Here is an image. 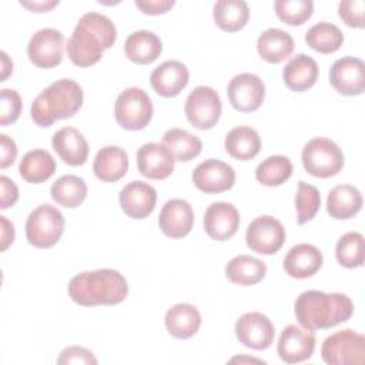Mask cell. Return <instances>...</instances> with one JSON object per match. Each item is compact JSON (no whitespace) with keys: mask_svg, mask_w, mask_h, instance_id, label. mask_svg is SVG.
Masks as SVG:
<instances>
[{"mask_svg":"<svg viewBox=\"0 0 365 365\" xmlns=\"http://www.w3.org/2000/svg\"><path fill=\"white\" fill-rule=\"evenodd\" d=\"M117 38L114 23L104 14L84 13L67 40V56L77 67H90L100 61L106 48Z\"/></svg>","mask_w":365,"mask_h":365,"instance_id":"6da1fadb","label":"cell"},{"mask_svg":"<svg viewBox=\"0 0 365 365\" xmlns=\"http://www.w3.org/2000/svg\"><path fill=\"white\" fill-rule=\"evenodd\" d=\"M298 322L309 329H328L345 322L354 314L351 298L341 292H322L318 289L304 291L294 304Z\"/></svg>","mask_w":365,"mask_h":365,"instance_id":"7a4b0ae2","label":"cell"},{"mask_svg":"<svg viewBox=\"0 0 365 365\" xmlns=\"http://www.w3.org/2000/svg\"><path fill=\"white\" fill-rule=\"evenodd\" d=\"M127 294V279L111 268L80 272L68 282V297L83 307L117 305L125 299Z\"/></svg>","mask_w":365,"mask_h":365,"instance_id":"3957f363","label":"cell"},{"mask_svg":"<svg viewBox=\"0 0 365 365\" xmlns=\"http://www.w3.org/2000/svg\"><path fill=\"white\" fill-rule=\"evenodd\" d=\"M83 88L71 78H61L46 87L31 103V120L38 127L73 117L83 104Z\"/></svg>","mask_w":365,"mask_h":365,"instance_id":"277c9868","label":"cell"},{"mask_svg":"<svg viewBox=\"0 0 365 365\" xmlns=\"http://www.w3.org/2000/svg\"><path fill=\"white\" fill-rule=\"evenodd\" d=\"M64 225L66 220L60 210L50 204H41L27 217L26 238L36 248H50L61 238Z\"/></svg>","mask_w":365,"mask_h":365,"instance_id":"5b68a950","label":"cell"},{"mask_svg":"<svg viewBox=\"0 0 365 365\" xmlns=\"http://www.w3.org/2000/svg\"><path fill=\"white\" fill-rule=\"evenodd\" d=\"M305 171L317 178H329L336 175L344 167V154L341 148L329 138L315 137L309 140L301 154Z\"/></svg>","mask_w":365,"mask_h":365,"instance_id":"8992f818","label":"cell"},{"mask_svg":"<svg viewBox=\"0 0 365 365\" xmlns=\"http://www.w3.org/2000/svg\"><path fill=\"white\" fill-rule=\"evenodd\" d=\"M114 117L120 127L137 131L145 128L153 118L150 96L140 87H128L121 91L114 104Z\"/></svg>","mask_w":365,"mask_h":365,"instance_id":"52a82bcc","label":"cell"},{"mask_svg":"<svg viewBox=\"0 0 365 365\" xmlns=\"http://www.w3.org/2000/svg\"><path fill=\"white\" fill-rule=\"evenodd\" d=\"M321 356L328 365H362L365 362V336L354 329H342L325 338Z\"/></svg>","mask_w":365,"mask_h":365,"instance_id":"ba28073f","label":"cell"},{"mask_svg":"<svg viewBox=\"0 0 365 365\" xmlns=\"http://www.w3.org/2000/svg\"><path fill=\"white\" fill-rule=\"evenodd\" d=\"M220 94L208 86L195 87L187 97L184 111L187 120L198 130L212 128L221 115Z\"/></svg>","mask_w":365,"mask_h":365,"instance_id":"9c48e42d","label":"cell"},{"mask_svg":"<svg viewBox=\"0 0 365 365\" xmlns=\"http://www.w3.org/2000/svg\"><path fill=\"white\" fill-rule=\"evenodd\" d=\"M285 228L279 220L271 215H259L252 220L245 232V241L251 251L272 255L285 242Z\"/></svg>","mask_w":365,"mask_h":365,"instance_id":"30bf717a","label":"cell"},{"mask_svg":"<svg viewBox=\"0 0 365 365\" xmlns=\"http://www.w3.org/2000/svg\"><path fill=\"white\" fill-rule=\"evenodd\" d=\"M63 44L64 36L61 31L51 27L40 29L27 44V56L36 67L53 68L63 60Z\"/></svg>","mask_w":365,"mask_h":365,"instance_id":"8fae6325","label":"cell"},{"mask_svg":"<svg viewBox=\"0 0 365 365\" xmlns=\"http://www.w3.org/2000/svg\"><path fill=\"white\" fill-rule=\"evenodd\" d=\"M231 106L241 113H251L261 107L265 97L264 81L252 73H241L231 78L227 86Z\"/></svg>","mask_w":365,"mask_h":365,"instance_id":"7c38bea8","label":"cell"},{"mask_svg":"<svg viewBox=\"0 0 365 365\" xmlns=\"http://www.w3.org/2000/svg\"><path fill=\"white\" fill-rule=\"evenodd\" d=\"M235 335L244 346L262 351L269 348L274 342L275 328L267 315L261 312H247L237 319Z\"/></svg>","mask_w":365,"mask_h":365,"instance_id":"4fadbf2b","label":"cell"},{"mask_svg":"<svg viewBox=\"0 0 365 365\" xmlns=\"http://www.w3.org/2000/svg\"><path fill=\"white\" fill-rule=\"evenodd\" d=\"M329 83L342 96H359L365 91V64L356 57L338 58L329 68Z\"/></svg>","mask_w":365,"mask_h":365,"instance_id":"5bb4252c","label":"cell"},{"mask_svg":"<svg viewBox=\"0 0 365 365\" xmlns=\"http://www.w3.org/2000/svg\"><path fill=\"white\" fill-rule=\"evenodd\" d=\"M191 178L200 191L205 194H220L234 185L235 171L224 161L208 158L195 167Z\"/></svg>","mask_w":365,"mask_h":365,"instance_id":"9a60e30c","label":"cell"},{"mask_svg":"<svg viewBox=\"0 0 365 365\" xmlns=\"http://www.w3.org/2000/svg\"><path fill=\"white\" fill-rule=\"evenodd\" d=\"M315 349V335L307 328L287 325L277 345V352L285 364H298L309 359Z\"/></svg>","mask_w":365,"mask_h":365,"instance_id":"2e32d148","label":"cell"},{"mask_svg":"<svg viewBox=\"0 0 365 365\" xmlns=\"http://www.w3.org/2000/svg\"><path fill=\"white\" fill-rule=\"evenodd\" d=\"M120 207L124 214L134 220L148 217L157 202V192L153 185L144 181H131L123 187L118 195Z\"/></svg>","mask_w":365,"mask_h":365,"instance_id":"e0dca14e","label":"cell"},{"mask_svg":"<svg viewBox=\"0 0 365 365\" xmlns=\"http://www.w3.org/2000/svg\"><path fill=\"white\" fill-rule=\"evenodd\" d=\"M202 224L210 238L215 241H225L237 232L240 227V212L230 202H212L205 210Z\"/></svg>","mask_w":365,"mask_h":365,"instance_id":"ac0fdd59","label":"cell"},{"mask_svg":"<svg viewBox=\"0 0 365 365\" xmlns=\"http://www.w3.org/2000/svg\"><path fill=\"white\" fill-rule=\"evenodd\" d=\"M141 175L151 180H164L174 171V157L160 143H145L135 154Z\"/></svg>","mask_w":365,"mask_h":365,"instance_id":"d6986e66","label":"cell"},{"mask_svg":"<svg viewBox=\"0 0 365 365\" xmlns=\"http://www.w3.org/2000/svg\"><path fill=\"white\" fill-rule=\"evenodd\" d=\"M158 225L168 238L185 237L194 225V211L191 204L181 198L168 200L160 211Z\"/></svg>","mask_w":365,"mask_h":365,"instance_id":"ffe728a7","label":"cell"},{"mask_svg":"<svg viewBox=\"0 0 365 365\" xmlns=\"http://www.w3.org/2000/svg\"><path fill=\"white\" fill-rule=\"evenodd\" d=\"M190 73L185 64L177 60H167L151 71L150 83L161 97H175L188 84Z\"/></svg>","mask_w":365,"mask_h":365,"instance_id":"44dd1931","label":"cell"},{"mask_svg":"<svg viewBox=\"0 0 365 365\" xmlns=\"http://www.w3.org/2000/svg\"><path fill=\"white\" fill-rule=\"evenodd\" d=\"M322 252L312 244L301 242L294 245L284 258L285 272L298 279L312 277L322 267Z\"/></svg>","mask_w":365,"mask_h":365,"instance_id":"7402d4cb","label":"cell"},{"mask_svg":"<svg viewBox=\"0 0 365 365\" xmlns=\"http://www.w3.org/2000/svg\"><path fill=\"white\" fill-rule=\"evenodd\" d=\"M51 145L68 165H83L88 158V143L74 127H63L53 134Z\"/></svg>","mask_w":365,"mask_h":365,"instance_id":"603a6c76","label":"cell"},{"mask_svg":"<svg viewBox=\"0 0 365 365\" xmlns=\"http://www.w3.org/2000/svg\"><path fill=\"white\" fill-rule=\"evenodd\" d=\"M318 73L319 68L317 61L312 57L299 53L291 57L289 61L285 64L282 70V78L289 90L302 93L317 83Z\"/></svg>","mask_w":365,"mask_h":365,"instance_id":"cb8c5ba5","label":"cell"},{"mask_svg":"<svg viewBox=\"0 0 365 365\" xmlns=\"http://www.w3.org/2000/svg\"><path fill=\"white\" fill-rule=\"evenodd\" d=\"M168 334L177 339H187L195 335L201 325L200 311L187 302H180L168 308L164 317Z\"/></svg>","mask_w":365,"mask_h":365,"instance_id":"d4e9b609","label":"cell"},{"mask_svg":"<svg viewBox=\"0 0 365 365\" xmlns=\"http://www.w3.org/2000/svg\"><path fill=\"white\" fill-rule=\"evenodd\" d=\"M128 155L117 145H107L97 151L93 163L96 177L104 182H115L127 174Z\"/></svg>","mask_w":365,"mask_h":365,"instance_id":"484cf974","label":"cell"},{"mask_svg":"<svg viewBox=\"0 0 365 365\" xmlns=\"http://www.w3.org/2000/svg\"><path fill=\"white\" fill-rule=\"evenodd\" d=\"M163 51L160 37L148 30H137L131 33L124 43L127 58L135 64H150L155 61Z\"/></svg>","mask_w":365,"mask_h":365,"instance_id":"4316f807","label":"cell"},{"mask_svg":"<svg viewBox=\"0 0 365 365\" xmlns=\"http://www.w3.org/2000/svg\"><path fill=\"white\" fill-rule=\"evenodd\" d=\"M257 51L262 60L271 64H278L294 51V38L289 33L281 29H267L257 40Z\"/></svg>","mask_w":365,"mask_h":365,"instance_id":"83f0119b","label":"cell"},{"mask_svg":"<svg viewBox=\"0 0 365 365\" xmlns=\"http://www.w3.org/2000/svg\"><path fill=\"white\" fill-rule=\"evenodd\" d=\"M362 208V195L359 190L349 184L335 185L327 198V211L336 220H349Z\"/></svg>","mask_w":365,"mask_h":365,"instance_id":"f1b7e54d","label":"cell"},{"mask_svg":"<svg viewBox=\"0 0 365 365\" xmlns=\"http://www.w3.org/2000/svg\"><path fill=\"white\" fill-rule=\"evenodd\" d=\"M56 171V161L53 155L43 150L36 148L26 153L19 164L20 177L31 184L47 181Z\"/></svg>","mask_w":365,"mask_h":365,"instance_id":"f546056e","label":"cell"},{"mask_svg":"<svg viewBox=\"0 0 365 365\" xmlns=\"http://www.w3.org/2000/svg\"><path fill=\"white\" fill-rule=\"evenodd\" d=\"M267 274V265L259 258L251 255H237L225 267V275L232 284L255 285Z\"/></svg>","mask_w":365,"mask_h":365,"instance_id":"4dcf8cb0","label":"cell"},{"mask_svg":"<svg viewBox=\"0 0 365 365\" xmlns=\"http://www.w3.org/2000/svg\"><path fill=\"white\" fill-rule=\"evenodd\" d=\"M224 144L227 153L241 161L254 158L261 150V138L258 133L248 125H240L230 130Z\"/></svg>","mask_w":365,"mask_h":365,"instance_id":"1f68e13d","label":"cell"},{"mask_svg":"<svg viewBox=\"0 0 365 365\" xmlns=\"http://www.w3.org/2000/svg\"><path fill=\"white\" fill-rule=\"evenodd\" d=\"M212 17L221 30L234 33L245 27L250 19V9L242 0H218L214 3Z\"/></svg>","mask_w":365,"mask_h":365,"instance_id":"d6a6232c","label":"cell"},{"mask_svg":"<svg viewBox=\"0 0 365 365\" xmlns=\"http://www.w3.org/2000/svg\"><path fill=\"white\" fill-rule=\"evenodd\" d=\"M163 145L171 153L175 161H190L200 155L201 140L184 128H170L163 135Z\"/></svg>","mask_w":365,"mask_h":365,"instance_id":"836d02e7","label":"cell"},{"mask_svg":"<svg viewBox=\"0 0 365 365\" xmlns=\"http://www.w3.org/2000/svg\"><path fill=\"white\" fill-rule=\"evenodd\" d=\"M50 194L54 202L66 208L78 207L87 197V184L81 177L68 174L57 178L51 188Z\"/></svg>","mask_w":365,"mask_h":365,"instance_id":"e575fe53","label":"cell"},{"mask_svg":"<svg viewBox=\"0 0 365 365\" xmlns=\"http://www.w3.org/2000/svg\"><path fill=\"white\" fill-rule=\"evenodd\" d=\"M305 41L312 50L329 54L339 50L344 43V34L338 26L328 21H319L308 29Z\"/></svg>","mask_w":365,"mask_h":365,"instance_id":"d590c367","label":"cell"},{"mask_svg":"<svg viewBox=\"0 0 365 365\" xmlns=\"http://www.w3.org/2000/svg\"><path fill=\"white\" fill-rule=\"evenodd\" d=\"M292 174V163L285 155H269L255 168V178L267 187L284 184Z\"/></svg>","mask_w":365,"mask_h":365,"instance_id":"8d00e7d4","label":"cell"},{"mask_svg":"<svg viewBox=\"0 0 365 365\" xmlns=\"http://www.w3.org/2000/svg\"><path fill=\"white\" fill-rule=\"evenodd\" d=\"M364 252V235L355 231L344 234L335 247L336 261L345 268L362 267Z\"/></svg>","mask_w":365,"mask_h":365,"instance_id":"74e56055","label":"cell"},{"mask_svg":"<svg viewBox=\"0 0 365 365\" xmlns=\"http://www.w3.org/2000/svg\"><path fill=\"white\" fill-rule=\"evenodd\" d=\"M321 207V194L317 187L299 181L295 195V208H297V222L299 225L311 221Z\"/></svg>","mask_w":365,"mask_h":365,"instance_id":"f35d334b","label":"cell"},{"mask_svg":"<svg viewBox=\"0 0 365 365\" xmlns=\"http://www.w3.org/2000/svg\"><path fill=\"white\" fill-rule=\"evenodd\" d=\"M278 19L289 26L304 24L314 11L311 0H277L274 3Z\"/></svg>","mask_w":365,"mask_h":365,"instance_id":"ab89813d","label":"cell"},{"mask_svg":"<svg viewBox=\"0 0 365 365\" xmlns=\"http://www.w3.org/2000/svg\"><path fill=\"white\" fill-rule=\"evenodd\" d=\"M1 113L0 125H9L17 121L21 113V97L13 88H3L0 93Z\"/></svg>","mask_w":365,"mask_h":365,"instance_id":"60d3db41","label":"cell"},{"mask_svg":"<svg viewBox=\"0 0 365 365\" xmlns=\"http://www.w3.org/2000/svg\"><path fill=\"white\" fill-rule=\"evenodd\" d=\"M364 7L362 0H342L338 6V14L346 26L364 29Z\"/></svg>","mask_w":365,"mask_h":365,"instance_id":"b9f144b4","label":"cell"},{"mask_svg":"<svg viewBox=\"0 0 365 365\" xmlns=\"http://www.w3.org/2000/svg\"><path fill=\"white\" fill-rule=\"evenodd\" d=\"M57 364L60 365H68V364H84V365H96L97 364V358L93 355L91 351H88L84 346H67L64 348L58 358H57Z\"/></svg>","mask_w":365,"mask_h":365,"instance_id":"7bdbcfd3","label":"cell"},{"mask_svg":"<svg viewBox=\"0 0 365 365\" xmlns=\"http://www.w3.org/2000/svg\"><path fill=\"white\" fill-rule=\"evenodd\" d=\"M0 190H1L0 208L6 210V208L13 207L19 200V188L14 184V181L6 175H1L0 177Z\"/></svg>","mask_w":365,"mask_h":365,"instance_id":"ee69618b","label":"cell"},{"mask_svg":"<svg viewBox=\"0 0 365 365\" xmlns=\"http://www.w3.org/2000/svg\"><path fill=\"white\" fill-rule=\"evenodd\" d=\"M17 157V145L13 138L0 134V168H7Z\"/></svg>","mask_w":365,"mask_h":365,"instance_id":"f6af8a7d","label":"cell"},{"mask_svg":"<svg viewBox=\"0 0 365 365\" xmlns=\"http://www.w3.org/2000/svg\"><path fill=\"white\" fill-rule=\"evenodd\" d=\"M175 4L174 0H135V6L150 16H157L168 11Z\"/></svg>","mask_w":365,"mask_h":365,"instance_id":"bcb514c9","label":"cell"},{"mask_svg":"<svg viewBox=\"0 0 365 365\" xmlns=\"http://www.w3.org/2000/svg\"><path fill=\"white\" fill-rule=\"evenodd\" d=\"M1 222V251H6L14 241V225L4 215H0Z\"/></svg>","mask_w":365,"mask_h":365,"instance_id":"7dc6e473","label":"cell"},{"mask_svg":"<svg viewBox=\"0 0 365 365\" xmlns=\"http://www.w3.org/2000/svg\"><path fill=\"white\" fill-rule=\"evenodd\" d=\"M20 4L31 11L36 13H46L48 10H51L53 7L58 6V0H53V1H20Z\"/></svg>","mask_w":365,"mask_h":365,"instance_id":"c3c4849f","label":"cell"},{"mask_svg":"<svg viewBox=\"0 0 365 365\" xmlns=\"http://www.w3.org/2000/svg\"><path fill=\"white\" fill-rule=\"evenodd\" d=\"M13 71V61L9 58L6 51H1V80L6 81L9 74Z\"/></svg>","mask_w":365,"mask_h":365,"instance_id":"681fc988","label":"cell"},{"mask_svg":"<svg viewBox=\"0 0 365 365\" xmlns=\"http://www.w3.org/2000/svg\"><path fill=\"white\" fill-rule=\"evenodd\" d=\"M230 362H240V364H242V362H257V364H265V361H262V359H257V358H250V356H234V358H231L230 359Z\"/></svg>","mask_w":365,"mask_h":365,"instance_id":"f907efd6","label":"cell"}]
</instances>
